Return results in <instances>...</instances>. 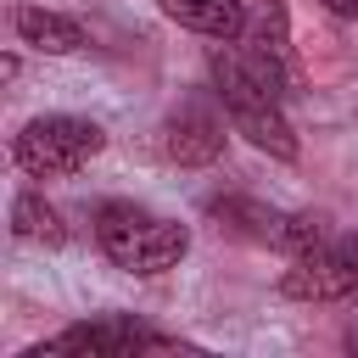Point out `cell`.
<instances>
[{
	"label": "cell",
	"instance_id": "cell-1",
	"mask_svg": "<svg viewBox=\"0 0 358 358\" xmlns=\"http://www.w3.org/2000/svg\"><path fill=\"white\" fill-rule=\"evenodd\" d=\"M207 73H213V95L224 101L235 134H246L257 151L291 162V157H296V129H291V117H285V95H274V90L252 73V62L241 56V45H224V39H218V45L207 50Z\"/></svg>",
	"mask_w": 358,
	"mask_h": 358
},
{
	"label": "cell",
	"instance_id": "cell-2",
	"mask_svg": "<svg viewBox=\"0 0 358 358\" xmlns=\"http://www.w3.org/2000/svg\"><path fill=\"white\" fill-rule=\"evenodd\" d=\"M95 241L129 274H162L190 252L185 224H173V218H162L151 207H134V201H106L95 213Z\"/></svg>",
	"mask_w": 358,
	"mask_h": 358
},
{
	"label": "cell",
	"instance_id": "cell-3",
	"mask_svg": "<svg viewBox=\"0 0 358 358\" xmlns=\"http://www.w3.org/2000/svg\"><path fill=\"white\" fill-rule=\"evenodd\" d=\"M101 145H106L101 123L73 117V112H45V117H28V123L17 129L11 162H17L28 179H62V173H78Z\"/></svg>",
	"mask_w": 358,
	"mask_h": 358
},
{
	"label": "cell",
	"instance_id": "cell-4",
	"mask_svg": "<svg viewBox=\"0 0 358 358\" xmlns=\"http://www.w3.org/2000/svg\"><path fill=\"white\" fill-rule=\"evenodd\" d=\"M179 347H185L179 336L151 330V324L134 319V313H101V319H78V324L34 341L22 358H45V352H50V358H56V352H67V358H140V352H179Z\"/></svg>",
	"mask_w": 358,
	"mask_h": 358
},
{
	"label": "cell",
	"instance_id": "cell-5",
	"mask_svg": "<svg viewBox=\"0 0 358 358\" xmlns=\"http://www.w3.org/2000/svg\"><path fill=\"white\" fill-rule=\"evenodd\" d=\"M280 296H291V302L358 296V235H330L313 252H296L280 274Z\"/></svg>",
	"mask_w": 358,
	"mask_h": 358
},
{
	"label": "cell",
	"instance_id": "cell-6",
	"mask_svg": "<svg viewBox=\"0 0 358 358\" xmlns=\"http://www.w3.org/2000/svg\"><path fill=\"white\" fill-rule=\"evenodd\" d=\"M241 56L252 62V73H257L274 95H291V90L302 84V67H296V50H291L285 0H252L246 28H241Z\"/></svg>",
	"mask_w": 358,
	"mask_h": 358
},
{
	"label": "cell",
	"instance_id": "cell-7",
	"mask_svg": "<svg viewBox=\"0 0 358 358\" xmlns=\"http://www.w3.org/2000/svg\"><path fill=\"white\" fill-rule=\"evenodd\" d=\"M157 145H162V157L179 162V168H207V162L224 151V123H218L201 101H185V106L157 129Z\"/></svg>",
	"mask_w": 358,
	"mask_h": 358
},
{
	"label": "cell",
	"instance_id": "cell-8",
	"mask_svg": "<svg viewBox=\"0 0 358 358\" xmlns=\"http://www.w3.org/2000/svg\"><path fill=\"white\" fill-rule=\"evenodd\" d=\"M17 39L34 45V50H45V56H73V50L90 45L84 22H78V17H62V11H50V6H22V11H17Z\"/></svg>",
	"mask_w": 358,
	"mask_h": 358
},
{
	"label": "cell",
	"instance_id": "cell-9",
	"mask_svg": "<svg viewBox=\"0 0 358 358\" xmlns=\"http://www.w3.org/2000/svg\"><path fill=\"white\" fill-rule=\"evenodd\" d=\"M162 17H173L179 28H196L207 39H241L246 28V0H157Z\"/></svg>",
	"mask_w": 358,
	"mask_h": 358
},
{
	"label": "cell",
	"instance_id": "cell-10",
	"mask_svg": "<svg viewBox=\"0 0 358 358\" xmlns=\"http://www.w3.org/2000/svg\"><path fill=\"white\" fill-rule=\"evenodd\" d=\"M11 235H17V241H39V246H62V241H67L62 213H56L45 196H17V201H11Z\"/></svg>",
	"mask_w": 358,
	"mask_h": 358
},
{
	"label": "cell",
	"instance_id": "cell-11",
	"mask_svg": "<svg viewBox=\"0 0 358 358\" xmlns=\"http://www.w3.org/2000/svg\"><path fill=\"white\" fill-rule=\"evenodd\" d=\"M324 6H330L336 17H352V22H358V0H324Z\"/></svg>",
	"mask_w": 358,
	"mask_h": 358
}]
</instances>
